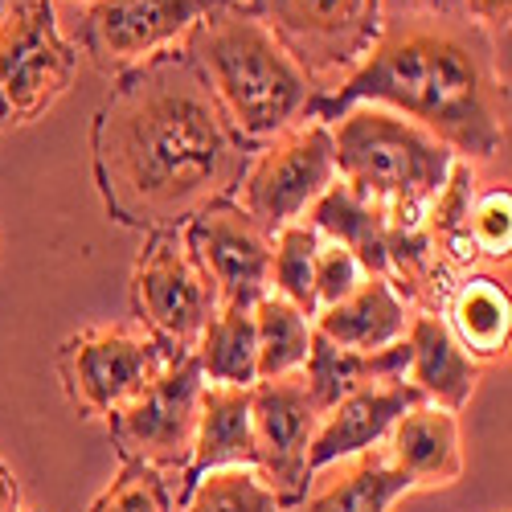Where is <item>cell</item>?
Here are the masks:
<instances>
[{"label": "cell", "instance_id": "6da1fadb", "mask_svg": "<svg viewBox=\"0 0 512 512\" xmlns=\"http://www.w3.org/2000/svg\"><path fill=\"white\" fill-rule=\"evenodd\" d=\"M254 152L177 46L119 70L91 123L103 209L140 234L181 230L209 201L234 197Z\"/></svg>", "mask_w": 512, "mask_h": 512}, {"label": "cell", "instance_id": "7a4b0ae2", "mask_svg": "<svg viewBox=\"0 0 512 512\" xmlns=\"http://www.w3.org/2000/svg\"><path fill=\"white\" fill-rule=\"evenodd\" d=\"M357 103L418 123L463 164H488L508 144V87L492 37L447 9L386 17L361 66L340 87L316 91L304 119L332 127Z\"/></svg>", "mask_w": 512, "mask_h": 512}, {"label": "cell", "instance_id": "3957f363", "mask_svg": "<svg viewBox=\"0 0 512 512\" xmlns=\"http://www.w3.org/2000/svg\"><path fill=\"white\" fill-rule=\"evenodd\" d=\"M181 50L193 58L238 136L254 148L300 123L316 95L304 66L279 46L246 0H209Z\"/></svg>", "mask_w": 512, "mask_h": 512}, {"label": "cell", "instance_id": "277c9868", "mask_svg": "<svg viewBox=\"0 0 512 512\" xmlns=\"http://www.w3.org/2000/svg\"><path fill=\"white\" fill-rule=\"evenodd\" d=\"M332 123V156L340 185L386 213L431 209L455 164V152L447 144L422 132L418 123L373 103H357Z\"/></svg>", "mask_w": 512, "mask_h": 512}, {"label": "cell", "instance_id": "5b68a950", "mask_svg": "<svg viewBox=\"0 0 512 512\" xmlns=\"http://www.w3.org/2000/svg\"><path fill=\"white\" fill-rule=\"evenodd\" d=\"M78 46L58 29L54 0H21L0 17V132L46 115L78 74Z\"/></svg>", "mask_w": 512, "mask_h": 512}, {"label": "cell", "instance_id": "8992f818", "mask_svg": "<svg viewBox=\"0 0 512 512\" xmlns=\"http://www.w3.org/2000/svg\"><path fill=\"white\" fill-rule=\"evenodd\" d=\"M205 390V373L197 353H173L164 369L148 381V390L127 406L107 414L111 447L123 459L152 463L160 472H185L193 459V431H197V402Z\"/></svg>", "mask_w": 512, "mask_h": 512}, {"label": "cell", "instance_id": "52a82bcc", "mask_svg": "<svg viewBox=\"0 0 512 512\" xmlns=\"http://www.w3.org/2000/svg\"><path fill=\"white\" fill-rule=\"evenodd\" d=\"M332 181H336L332 127L304 119L254 152L234 201L275 238L283 226L300 222Z\"/></svg>", "mask_w": 512, "mask_h": 512}, {"label": "cell", "instance_id": "ba28073f", "mask_svg": "<svg viewBox=\"0 0 512 512\" xmlns=\"http://www.w3.org/2000/svg\"><path fill=\"white\" fill-rule=\"evenodd\" d=\"M304 74H353L386 21L381 0H246Z\"/></svg>", "mask_w": 512, "mask_h": 512}, {"label": "cell", "instance_id": "9c48e42d", "mask_svg": "<svg viewBox=\"0 0 512 512\" xmlns=\"http://www.w3.org/2000/svg\"><path fill=\"white\" fill-rule=\"evenodd\" d=\"M132 304L148 336L160 340L168 353L197 349L205 324L218 312V291L197 267L181 230L148 234L132 271Z\"/></svg>", "mask_w": 512, "mask_h": 512}, {"label": "cell", "instance_id": "30bf717a", "mask_svg": "<svg viewBox=\"0 0 512 512\" xmlns=\"http://www.w3.org/2000/svg\"><path fill=\"white\" fill-rule=\"evenodd\" d=\"M173 357L160 340L132 328H82L58 349V377L70 406L87 418H107L148 390Z\"/></svg>", "mask_w": 512, "mask_h": 512}, {"label": "cell", "instance_id": "8fae6325", "mask_svg": "<svg viewBox=\"0 0 512 512\" xmlns=\"http://www.w3.org/2000/svg\"><path fill=\"white\" fill-rule=\"evenodd\" d=\"M181 238L218 291V308H254L271 291V234L234 197L197 209Z\"/></svg>", "mask_w": 512, "mask_h": 512}, {"label": "cell", "instance_id": "7c38bea8", "mask_svg": "<svg viewBox=\"0 0 512 512\" xmlns=\"http://www.w3.org/2000/svg\"><path fill=\"white\" fill-rule=\"evenodd\" d=\"M250 426H254V467L283 508L304 504L312 472L308 447L320 426V410L308 398L304 373H283L250 386Z\"/></svg>", "mask_w": 512, "mask_h": 512}, {"label": "cell", "instance_id": "4fadbf2b", "mask_svg": "<svg viewBox=\"0 0 512 512\" xmlns=\"http://www.w3.org/2000/svg\"><path fill=\"white\" fill-rule=\"evenodd\" d=\"M209 0H91L82 17V50L103 74H119L185 37Z\"/></svg>", "mask_w": 512, "mask_h": 512}, {"label": "cell", "instance_id": "5bb4252c", "mask_svg": "<svg viewBox=\"0 0 512 512\" xmlns=\"http://www.w3.org/2000/svg\"><path fill=\"white\" fill-rule=\"evenodd\" d=\"M418 402H422V394L414 386H406V381H386V386H369V390L340 398L332 410L320 414V426L308 447V472L316 476L340 459L386 443L390 426Z\"/></svg>", "mask_w": 512, "mask_h": 512}, {"label": "cell", "instance_id": "9a60e30c", "mask_svg": "<svg viewBox=\"0 0 512 512\" xmlns=\"http://www.w3.org/2000/svg\"><path fill=\"white\" fill-rule=\"evenodd\" d=\"M254 467V426H250V386H209L197 402V431H193V459L173 488L177 504H185L189 488L213 472V467Z\"/></svg>", "mask_w": 512, "mask_h": 512}, {"label": "cell", "instance_id": "2e32d148", "mask_svg": "<svg viewBox=\"0 0 512 512\" xmlns=\"http://www.w3.org/2000/svg\"><path fill=\"white\" fill-rule=\"evenodd\" d=\"M406 345H410V365H406V386H414L422 394V402L443 406L451 414H459L476 394L480 381V361H472L459 340L451 336L447 320L435 312H418L410 316L406 328Z\"/></svg>", "mask_w": 512, "mask_h": 512}, {"label": "cell", "instance_id": "e0dca14e", "mask_svg": "<svg viewBox=\"0 0 512 512\" xmlns=\"http://www.w3.org/2000/svg\"><path fill=\"white\" fill-rule=\"evenodd\" d=\"M386 455L414 488H447L463 476L459 418L443 406H410L386 435Z\"/></svg>", "mask_w": 512, "mask_h": 512}, {"label": "cell", "instance_id": "ac0fdd59", "mask_svg": "<svg viewBox=\"0 0 512 512\" xmlns=\"http://www.w3.org/2000/svg\"><path fill=\"white\" fill-rule=\"evenodd\" d=\"M410 328V304L377 275H365L345 300L332 308H320L312 316V332H320L328 345L353 349V353H373L402 340Z\"/></svg>", "mask_w": 512, "mask_h": 512}, {"label": "cell", "instance_id": "d6986e66", "mask_svg": "<svg viewBox=\"0 0 512 512\" xmlns=\"http://www.w3.org/2000/svg\"><path fill=\"white\" fill-rule=\"evenodd\" d=\"M406 365H410V345L406 336L394 340L386 349L373 353H353V349H336L320 332H312L308 345V361H304V386L308 398L316 402V410H332L340 398H349L357 390L369 386H386V381H406Z\"/></svg>", "mask_w": 512, "mask_h": 512}, {"label": "cell", "instance_id": "ffe728a7", "mask_svg": "<svg viewBox=\"0 0 512 512\" xmlns=\"http://www.w3.org/2000/svg\"><path fill=\"white\" fill-rule=\"evenodd\" d=\"M447 328L459 340V349L472 361H500L508 353L512 332V304L508 287L492 275H463L447 300Z\"/></svg>", "mask_w": 512, "mask_h": 512}, {"label": "cell", "instance_id": "44dd1931", "mask_svg": "<svg viewBox=\"0 0 512 512\" xmlns=\"http://www.w3.org/2000/svg\"><path fill=\"white\" fill-rule=\"evenodd\" d=\"M308 226H312L320 238L345 246L353 259L361 263L365 275L386 279V271H390V263H386V209L361 201L353 189H345L340 181H332V185L312 201Z\"/></svg>", "mask_w": 512, "mask_h": 512}, {"label": "cell", "instance_id": "7402d4cb", "mask_svg": "<svg viewBox=\"0 0 512 512\" xmlns=\"http://www.w3.org/2000/svg\"><path fill=\"white\" fill-rule=\"evenodd\" d=\"M414 492V484L390 463L386 447H369L340 459V472L304 496L308 512H394V504Z\"/></svg>", "mask_w": 512, "mask_h": 512}, {"label": "cell", "instance_id": "603a6c76", "mask_svg": "<svg viewBox=\"0 0 512 512\" xmlns=\"http://www.w3.org/2000/svg\"><path fill=\"white\" fill-rule=\"evenodd\" d=\"M193 353L209 386H254L259 381L254 308H218Z\"/></svg>", "mask_w": 512, "mask_h": 512}, {"label": "cell", "instance_id": "cb8c5ba5", "mask_svg": "<svg viewBox=\"0 0 512 512\" xmlns=\"http://www.w3.org/2000/svg\"><path fill=\"white\" fill-rule=\"evenodd\" d=\"M254 340H259V381L300 373L312 345V320L295 304L267 291L254 304Z\"/></svg>", "mask_w": 512, "mask_h": 512}, {"label": "cell", "instance_id": "d4e9b609", "mask_svg": "<svg viewBox=\"0 0 512 512\" xmlns=\"http://www.w3.org/2000/svg\"><path fill=\"white\" fill-rule=\"evenodd\" d=\"M185 512H283L279 496L267 488L263 472L259 467H213V472H205L185 504Z\"/></svg>", "mask_w": 512, "mask_h": 512}, {"label": "cell", "instance_id": "484cf974", "mask_svg": "<svg viewBox=\"0 0 512 512\" xmlns=\"http://www.w3.org/2000/svg\"><path fill=\"white\" fill-rule=\"evenodd\" d=\"M316 246H320V234L308 222H291L271 238V295L295 304L308 320L316 316V300H312Z\"/></svg>", "mask_w": 512, "mask_h": 512}, {"label": "cell", "instance_id": "4316f807", "mask_svg": "<svg viewBox=\"0 0 512 512\" xmlns=\"http://www.w3.org/2000/svg\"><path fill=\"white\" fill-rule=\"evenodd\" d=\"M173 480L160 467L140 463V459H123L119 476L99 492V500L87 512H173Z\"/></svg>", "mask_w": 512, "mask_h": 512}, {"label": "cell", "instance_id": "83f0119b", "mask_svg": "<svg viewBox=\"0 0 512 512\" xmlns=\"http://www.w3.org/2000/svg\"><path fill=\"white\" fill-rule=\"evenodd\" d=\"M467 238H472L480 259L508 263V246H512V193H508V185L472 197V209H467Z\"/></svg>", "mask_w": 512, "mask_h": 512}, {"label": "cell", "instance_id": "f1b7e54d", "mask_svg": "<svg viewBox=\"0 0 512 512\" xmlns=\"http://www.w3.org/2000/svg\"><path fill=\"white\" fill-rule=\"evenodd\" d=\"M365 279L361 263L345 246H336L328 238H320L316 246V263H312V300H316V312L320 308H332L336 300H345V295Z\"/></svg>", "mask_w": 512, "mask_h": 512}, {"label": "cell", "instance_id": "f546056e", "mask_svg": "<svg viewBox=\"0 0 512 512\" xmlns=\"http://www.w3.org/2000/svg\"><path fill=\"white\" fill-rule=\"evenodd\" d=\"M467 13L480 21V29L488 25L492 33H508V17H512V0H463Z\"/></svg>", "mask_w": 512, "mask_h": 512}, {"label": "cell", "instance_id": "4dcf8cb0", "mask_svg": "<svg viewBox=\"0 0 512 512\" xmlns=\"http://www.w3.org/2000/svg\"><path fill=\"white\" fill-rule=\"evenodd\" d=\"M0 512H21V488L5 463H0Z\"/></svg>", "mask_w": 512, "mask_h": 512}, {"label": "cell", "instance_id": "1f68e13d", "mask_svg": "<svg viewBox=\"0 0 512 512\" xmlns=\"http://www.w3.org/2000/svg\"><path fill=\"white\" fill-rule=\"evenodd\" d=\"M5 5H9V0H0V17H5Z\"/></svg>", "mask_w": 512, "mask_h": 512}, {"label": "cell", "instance_id": "d6a6232c", "mask_svg": "<svg viewBox=\"0 0 512 512\" xmlns=\"http://www.w3.org/2000/svg\"><path fill=\"white\" fill-rule=\"evenodd\" d=\"M426 5H439V0H426Z\"/></svg>", "mask_w": 512, "mask_h": 512}]
</instances>
